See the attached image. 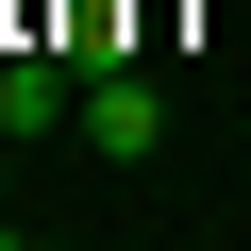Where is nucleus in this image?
I'll list each match as a JSON object with an SVG mask.
<instances>
[{"mask_svg": "<svg viewBox=\"0 0 251 251\" xmlns=\"http://www.w3.org/2000/svg\"><path fill=\"white\" fill-rule=\"evenodd\" d=\"M84 151H100V168H151V151H168V84H151V67H100V84H84Z\"/></svg>", "mask_w": 251, "mask_h": 251, "instance_id": "f257e3e1", "label": "nucleus"}, {"mask_svg": "<svg viewBox=\"0 0 251 251\" xmlns=\"http://www.w3.org/2000/svg\"><path fill=\"white\" fill-rule=\"evenodd\" d=\"M0 251H17V234H0Z\"/></svg>", "mask_w": 251, "mask_h": 251, "instance_id": "7ed1b4c3", "label": "nucleus"}, {"mask_svg": "<svg viewBox=\"0 0 251 251\" xmlns=\"http://www.w3.org/2000/svg\"><path fill=\"white\" fill-rule=\"evenodd\" d=\"M84 117V67L67 50H0V134H67Z\"/></svg>", "mask_w": 251, "mask_h": 251, "instance_id": "f03ea898", "label": "nucleus"}]
</instances>
